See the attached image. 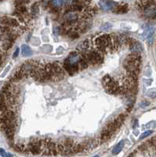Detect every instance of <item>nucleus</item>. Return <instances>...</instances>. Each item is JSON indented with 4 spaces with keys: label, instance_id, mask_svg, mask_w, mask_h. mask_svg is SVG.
Masks as SVG:
<instances>
[{
    "label": "nucleus",
    "instance_id": "nucleus-26",
    "mask_svg": "<svg viewBox=\"0 0 156 157\" xmlns=\"http://www.w3.org/2000/svg\"><path fill=\"white\" fill-rule=\"evenodd\" d=\"M155 149H156V143H155Z\"/></svg>",
    "mask_w": 156,
    "mask_h": 157
},
{
    "label": "nucleus",
    "instance_id": "nucleus-20",
    "mask_svg": "<svg viewBox=\"0 0 156 157\" xmlns=\"http://www.w3.org/2000/svg\"><path fill=\"white\" fill-rule=\"evenodd\" d=\"M111 24H110V23H104V24H103L101 26V29L102 30V31H107V30H109L111 28Z\"/></svg>",
    "mask_w": 156,
    "mask_h": 157
},
{
    "label": "nucleus",
    "instance_id": "nucleus-13",
    "mask_svg": "<svg viewBox=\"0 0 156 157\" xmlns=\"http://www.w3.org/2000/svg\"><path fill=\"white\" fill-rule=\"evenodd\" d=\"M21 54H22L23 57L31 56V54H32L31 49L27 45H22V46H21Z\"/></svg>",
    "mask_w": 156,
    "mask_h": 157
},
{
    "label": "nucleus",
    "instance_id": "nucleus-11",
    "mask_svg": "<svg viewBox=\"0 0 156 157\" xmlns=\"http://www.w3.org/2000/svg\"><path fill=\"white\" fill-rule=\"evenodd\" d=\"M125 118H126L125 115L120 114V115L113 121V123H114V126H115V127H116L117 129H119V128L121 127V126H122V123H124Z\"/></svg>",
    "mask_w": 156,
    "mask_h": 157
},
{
    "label": "nucleus",
    "instance_id": "nucleus-14",
    "mask_svg": "<svg viewBox=\"0 0 156 157\" xmlns=\"http://www.w3.org/2000/svg\"><path fill=\"white\" fill-rule=\"evenodd\" d=\"M123 146H124V141L119 142L118 144H117V145L114 146V148H113V150H112V154H113V155L119 154V153L122 151Z\"/></svg>",
    "mask_w": 156,
    "mask_h": 157
},
{
    "label": "nucleus",
    "instance_id": "nucleus-23",
    "mask_svg": "<svg viewBox=\"0 0 156 157\" xmlns=\"http://www.w3.org/2000/svg\"><path fill=\"white\" fill-rule=\"evenodd\" d=\"M19 51H20V49H19V48H17V50H15V52H14V53H13V58H15V57H17L18 56V54H19Z\"/></svg>",
    "mask_w": 156,
    "mask_h": 157
},
{
    "label": "nucleus",
    "instance_id": "nucleus-3",
    "mask_svg": "<svg viewBox=\"0 0 156 157\" xmlns=\"http://www.w3.org/2000/svg\"><path fill=\"white\" fill-rule=\"evenodd\" d=\"M85 57L89 65H101L104 62V57L102 53L99 51L95 50H86L84 53Z\"/></svg>",
    "mask_w": 156,
    "mask_h": 157
},
{
    "label": "nucleus",
    "instance_id": "nucleus-5",
    "mask_svg": "<svg viewBox=\"0 0 156 157\" xmlns=\"http://www.w3.org/2000/svg\"><path fill=\"white\" fill-rule=\"evenodd\" d=\"M64 18L65 20V21L67 22V24L73 25L79 20V16L75 11H69V12L66 13Z\"/></svg>",
    "mask_w": 156,
    "mask_h": 157
},
{
    "label": "nucleus",
    "instance_id": "nucleus-16",
    "mask_svg": "<svg viewBox=\"0 0 156 157\" xmlns=\"http://www.w3.org/2000/svg\"><path fill=\"white\" fill-rule=\"evenodd\" d=\"M154 28H147V29H146L145 31H144V34H143V37L144 38H151V36H152V35H153V33H154Z\"/></svg>",
    "mask_w": 156,
    "mask_h": 157
},
{
    "label": "nucleus",
    "instance_id": "nucleus-1",
    "mask_svg": "<svg viewBox=\"0 0 156 157\" xmlns=\"http://www.w3.org/2000/svg\"><path fill=\"white\" fill-rule=\"evenodd\" d=\"M141 63V57L138 53H133L129 54L123 62V66L127 72L138 75L140 72V65Z\"/></svg>",
    "mask_w": 156,
    "mask_h": 157
},
{
    "label": "nucleus",
    "instance_id": "nucleus-6",
    "mask_svg": "<svg viewBox=\"0 0 156 157\" xmlns=\"http://www.w3.org/2000/svg\"><path fill=\"white\" fill-rule=\"evenodd\" d=\"M82 57V53L79 52H72L69 54L68 58L64 61V63L68 64H78V62L79 61V60Z\"/></svg>",
    "mask_w": 156,
    "mask_h": 157
},
{
    "label": "nucleus",
    "instance_id": "nucleus-2",
    "mask_svg": "<svg viewBox=\"0 0 156 157\" xmlns=\"http://www.w3.org/2000/svg\"><path fill=\"white\" fill-rule=\"evenodd\" d=\"M44 68L50 75L51 80L53 81H60L64 78V71L63 68L56 62L48 63Z\"/></svg>",
    "mask_w": 156,
    "mask_h": 157
},
{
    "label": "nucleus",
    "instance_id": "nucleus-4",
    "mask_svg": "<svg viewBox=\"0 0 156 157\" xmlns=\"http://www.w3.org/2000/svg\"><path fill=\"white\" fill-rule=\"evenodd\" d=\"M118 6V3L112 0H101L99 2V6L104 11H113Z\"/></svg>",
    "mask_w": 156,
    "mask_h": 157
},
{
    "label": "nucleus",
    "instance_id": "nucleus-15",
    "mask_svg": "<svg viewBox=\"0 0 156 157\" xmlns=\"http://www.w3.org/2000/svg\"><path fill=\"white\" fill-rule=\"evenodd\" d=\"M113 80H114V78L111 76L108 75L104 76L103 78H102V84H103L104 88H105L106 87H108Z\"/></svg>",
    "mask_w": 156,
    "mask_h": 157
},
{
    "label": "nucleus",
    "instance_id": "nucleus-19",
    "mask_svg": "<svg viewBox=\"0 0 156 157\" xmlns=\"http://www.w3.org/2000/svg\"><path fill=\"white\" fill-rule=\"evenodd\" d=\"M31 14L33 15H35L38 13V3H35L31 6Z\"/></svg>",
    "mask_w": 156,
    "mask_h": 157
},
{
    "label": "nucleus",
    "instance_id": "nucleus-9",
    "mask_svg": "<svg viewBox=\"0 0 156 157\" xmlns=\"http://www.w3.org/2000/svg\"><path fill=\"white\" fill-rule=\"evenodd\" d=\"M129 49L133 53H139L143 50V47L141 44L139 42L135 40L129 45Z\"/></svg>",
    "mask_w": 156,
    "mask_h": 157
},
{
    "label": "nucleus",
    "instance_id": "nucleus-10",
    "mask_svg": "<svg viewBox=\"0 0 156 157\" xmlns=\"http://www.w3.org/2000/svg\"><path fill=\"white\" fill-rule=\"evenodd\" d=\"M113 134L111 133V132H109L105 127L104 128V130H102V132H101V143L102 142H107V141H108L111 137V136H112Z\"/></svg>",
    "mask_w": 156,
    "mask_h": 157
},
{
    "label": "nucleus",
    "instance_id": "nucleus-17",
    "mask_svg": "<svg viewBox=\"0 0 156 157\" xmlns=\"http://www.w3.org/2000/svg\"><path fill=\"white\" fill-rule=\"evenodd\" d=\"M73 149H74V152H75V153L83 152V151H85V148H84V146H83V145L82 143H81V144L74 145Z\"/></svg>",
    "mask_w": 156,
    "mask_h": 157
},
{
    "label": "nucleus",
    "instance_id": "nucleus-8",
    "mask_svg": "<svg viewBox=\"0 0 156 157\" xmlns=\"http://www.w3.org/2000/svg\"><path fill=\"white\" fill-rule=\"evenodd\" d=\"M0 22H1L3 25H7V26H14V27L19 26V22L16 19L11 18V17H2L0 19Z\"/></svg>",
    "mask_w": 156,
    "mask_h": 157
},
{
    "label": "nucleus",
    "instance_id": "nucleus-24",
    "mask_svg": "<svg viewBox=\"0 0 156 157\" xmlns=\"http://www.w3.org/2000/svg\"><path fill=\"white\" fill-rule=\"evenodd\" d=\"M6 151L3 149V148H0V155H2V156H5L6 155Z\"/></svg>",
    "mask_w": 156,
    "mask_h": 157
},
{
    "label": "nucleus",
    "instance_id": "nucleus-21",
    "mask_svg": "<svg viewBox=\"0 0 156 157\" xmlns=\"http://www.w3.org/2000/svg\"><path fill=\"white\" fill-rule=\"evenodd\" d=\"M151 134H152L151 130H147V131H146V132H144V133L142 134V135L140 137V139H144V138H145V137H148L149 135H151Z\"/></svg>",
    "mask_w": 156,
    "mask_h": 157
},
{
    "label": "nucleus",
    "instance_id": "nucleus-25",
    "mask_svg": "<svg viewBox=\"0 0 156 157\" xmlns=\"http://www.w3.org/2000/svg\"><path fill=\"white\" fill-rule=\"evenodd\" d=\"M10 66H8V67H7V68H6V71H5V72H3V74H2L1 77H4V75H6V74L7 73V72L9 71V69H10Z\"/></svg>",
    "mask_w": 156,
    "mask_h": 157
},
{
    "label": "nucleus",
    "instance_id": "nucleus-12",
    "mask_svg": "<svg viewBox=\"0 0 156 157\" xmlns=\"http://www.w3.org/2000/svg\"><path fill=\"white\" fill-rule=\"evenodd\" d=\"M129 7L127 4H123L121 6H117V7L113 10L114 13H117V14H122V13H126L128 12Z\"/></svg>",
    "mask_w": 156,
    "mask_h": 157
},
{
    "label": "nucleus",
    "instance_id": "nucleus-7",
    "mask_svg": "<svg viewBox=\"0 0 156 157\" xmlns=\"http://www.w3.org/2000/svg\"><path fill=\"white\" fill-rule=\"evenodd\" d=\"M64 70H66V72L71 75H74L75 73H76L79 71V68L78 64L64 63Z\"/></svg>",
    "mask_w": 156,
    "mask_h": 157
},
{
    "label": "nucleus",
    "instance_id": "nucleus-18",
    "mask_svg": "<svg viewBox=\"0 0 156 157\" xmlns=\"http://www.w3.org/2000/svg\"><path fill=\"white\" fill-rule=\"evenodd\" d=\"M52 5L56 8H60L64 6V0H51Z\"/></svg>",
    "mask_w": 156,
    "mask_h": 157
},
{
    "label": "nucleus",
    "instance_id": "nucleus-22",
    "mask_svg": "<svg viewBox=\"0 0 156 157\" xmlns=\"http://www.w3.org/2000/svg\"><path fill=\"white\" fill-rule=\"evenodd\" d=\"M149 105H150V102H148V101H142V102H141V103L139 104L140 107H141V108H143L147 107Z\"/></svg>",
    "mask_w": 156,
    "mask_h": 157
}]
</instances>
